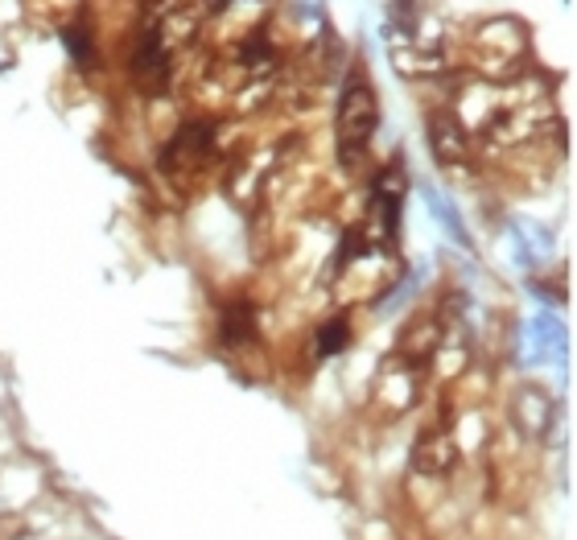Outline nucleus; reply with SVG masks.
<instances>
[{
  "label": "nucleus",
  "instance_id": "1",
  "mask_svg": "<svg viewBox=\"0 0 577 540\" xmlns=\"http://www.w3.org/2000/svg\"><path fill=\"white\" fill-rule=\"evenodd\" d=\"M375 124H380V99H375L372 83L363 71H351L347 83H342V95H338V112H335V132H338V149L351 161V153L368 149Z\"/></svg>",
  "mask_w": 577,
  "mask_h": 540
},
{
  "label": "nucleus",
  "instance_id": "2",
  "mask_svg": "<svg viewBox=\"0 0 577 540\" xmlns=\"http://www.w3.org/2000/svg\"><path fill=\"white\" fill-rule=\"evenodd\" d=\"M215 136H219L215 120H187V124L161 145L157 166L166 169L169 178H194V173L215 157Z\"/></svg>",
  "mask_w": 577,
  "mask_h": 540
},
{
  "label": "nucleus",
  "instance_id": "3",
  "mask_svg": "<svg viewBox=\"0 0 577 540\" xmlns=\"http://www.w3.org/2000/svg\"><path fill=\"white\" fill-rule=\"evenodd\" d=\"M169 75H173V41L149 13V21L141 25V38L132 46V83L141 92H166Z\"/></svg>",
  "mask_w": 577,
  "mask_h": 540
},
{
  "label": "nucleus",
  "instance_id": "4",
  "mask_svg": "<svg viewBox=\"0 0 577 540\" xmlns=\"http://www.w3.org/2000/svg\"><path fill=\"white\" fill-rule=\"evenodd\" d=\"M565 351H569V335H565V326H561V317L553 310H540L532 322H524L520 335H516V359L524 368L565 359Z\"/></svg>",
  "mask_w": 577,
  "mask_h": 540
},
{
  "label": "nucleus",
  "instance_id": "5",
  "mask_svg": "<svg viewBox=\"0 0 577 540\" xmlns=\"http://www.w3.org/2000/svg\"><path fill=\"white\" fill-rule=\"evenodd\" d=\"M507 412H512V425H516L524 442H549V433L557 425V400L540 384H520L512 392Z\"/></svg>",
  "mask_w": 577,
  "mask_h": 540
},
{
  "label": "nucleus",
  "instance_id": "6",
  "mask_svg": "<svg viewBox=\"0 0 577 540\" xmlns=\"http://www.w3.org/2000/svg\"><path fill=\"white\" fill-rule=\"evenodd\" d=\"M454 466H458V442H454V433L442 425L425 429L417 437V446H412V470H421L429 479H446V475H454Z\"/></svg>",
  "mask_w": 577,
  "mask_h": 540
},
{
  "label": "nucleus",
  "instance_id": "7",
  "mask_svg": "<svg viewBox=\"0 0 577 540\" xmlns=\"http://www.w3.org/2000/svg\"><path fill=\"white\" fill-rule=\"evenodd\" d=\"M429 145H433V157H437V166H462L470 145H466V132L458 124V116L454 112H429Z\"/></svg>",
  "mask_w": 577,
  "mask_h": 540
},
{
  "label": "nucleus",
  "instance_id": "8",
  "mask_svg": "<svg viewBox=\"0 0 577 540\" xmlns=\"http://www.w3.org/2000/svg\"><path fill=\"white\" fill-rule=\"evenodd\" d=\"M512 256L520 268H540L553 256V231L532 224V219H512Z\"/></svg>",
  "mask_w": 577,
  "mask_h": 540
},
{
  "label": "nucleus",
  "instance_id": "9",
  "mask_svg": "<svg viewBox=\"0 0 577 540\" xmlns=\"http://www.w3.org/2000/svg\"><path fill=\"white\" fill-rule=\"evenodd\" d=\"M442 322L437 317H412V326L400 335V359L405 363H429L433 355H437V347H442Z\"/></svg>",
  "mask_w": 577,
  "mask_h": 540
},
{
  "label": "nucleus",
  "instance_id": "10",
  "mask_svg": "<svg viewBox=\"0 0 577 540\" xmlns=\"http://www.w3.org/2000/svg\"><path fill=\"white\" fill-rule=\"evenodd\" d=\"M417 368L412 363H388L384 372H380V400H388L392 412H405L412 405V396H417Z\"/></svg>",
  "mask_w": 577,
  "mask_h": 540
},
{
  "label": "nucleus",
  "instance_id": "11",
  "mask_svg": "<svg viewBox=\"0 0 577 540\" xmlns=\"http://www.w3.org/2000/svg\"><path fill=\"white\" fill-rule=\"evenodd\" d=\"M219 338L224 347H248L256 338V310L252 301H227L219 310Z\"/></svg>",
  "mask_w": 577,
  "mask_h": 540
},
{
  "label": "nucleus",
  "instance_id": "12",
  "mask_svg": "<svg viewBox=\"0 0 577 540\" xmlns=\"http://www.w3.org/2000/svg\"><path fill=\"white\" fill-rule=\"evenodd\" d=\"M425 199H429V206H433V219L442 224V231H446V236L458 243V248H466V252H470L474 243H470V231H466L462 215H458V206H449L446 199L437 194V190H425Z\"/></svg>",
  "mask_w": 577,
  "mask_h": 540
},
{
  "label": "nucleus",
  "instance_id": "13",
  "mask_svg": "<svg viewBox=\"0 0 577 540\" xmlns=\"http://www.w3.org/2000/svg\"><path fill=\"white\" fill-rule=\"evenodd\" d=\"M351 343V322L347 317H330V322H322L314 335V347L322 359H330V355H338L342 347Z\"/></svg>",
  "mask_w": 577,
  "mask_h": 540
},
{
  "label": "nucleus",
  "instance_id": "14",
  "mask_svg": "<svg viewBox=\"0 0 577 540\" xmlns=\"http://www.w3.org/2000/svg\"><path fill=\"white\" fill-rule=\"evenodd\" d=\"M62 38H67V50H71V58H75L79 67H87V62L95 58L92 34H87V25H67V29H62Z\"/></svg>",
  "mask_w": 577,
  "mask_h": 540
},
{
  "label": "nucleus",
  "instance_id": "15",
  "mask_svg": "<svg viewBox=\"0 0 577 540\" xmlns=\"http://www.w3.org/2000/svg\"><path fill=\"white\" fill-rule=\"evenodd\" d=\"M211 4H219V0H211Z\"/></svg>",
  "mask_w": 577,
  "mask_h": 540
}]
</instances>
